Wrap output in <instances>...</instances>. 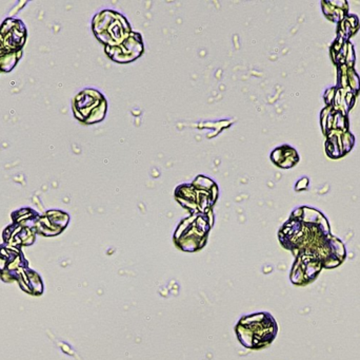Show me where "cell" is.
<instances>
[{
	"instance_id": "obj_1",
	"label": "cell",
	"mask_w": 360,
	"mask_h": 360,
	"mask_svg": "<svg viewBox=\"0 0 360 360\" xmlns=\"http://www.w3.org/2000/svg\"><path fill=\"white\" fill-rule=\"evenodd\" d=\"M278 327L269 313L243 316L237 323V337L243 346L250 349H262L269 346L276 337Z\"/></svg>"
},
{
	"instance_id": "obj_2",
	"label": "cell",
	"mask_w": 360,
	"mask_h": 360,
	"mask_svg": "<svg viewBox=\"0 0 360 360\" xmlns=\"http://www.w3.org/2000/svg\"><path fill=\"white\" fill-rule=\"evenodd\" d=\"M27 39V29L22 21L8 18L0 27V71L8 72L14 68L21 56Z\"/></svg>"
},
{
	"instance_id": "obj_3",
	"label": "cell",
	"mask_w": 360,
	"mask_h": 360,
	"mask_svg": "<svg viewBox=\"0 0 360 360\" xmlns=\"http://www.w3.org/2000/svg\"><path fill=\"white\" fill-rule=\"evenodd\" d=\"M323 268V262L316 256L300 254L294 262L291 271V281L296 285H309L317 278Z\"/></svg>"
}]
</instances>
